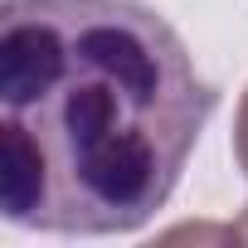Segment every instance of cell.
Returning a JSON list of instances; mask_svg holds the SVG:
<instances>
[{
	"instance_id": "6da1fadb",
	"label": "cell",
	"mask_w": 248,
	"mask_h": 248,
	"mask_svg": "<svg viewBox=\"0 0 248 248\" xmlns=\"http://www.w3.org/2000/svg\"><path fill=\"white\" fill-rule=\"evenodd\" d=\"M219 93L137 0L0 5V209L39 233H132L175 195Z\"/></svg>"
},
{
	"instance_id": "7a4b0ae2",
	"label": "cell",
	"mask_w": 248,
	"mask_h": 248,
	"mask_svg": "<svg viewBox=\"0 0 248 248\" xmlns=\"http://www.w3.org/2000/svg\"><path fill=\"white\" fill-rule=\"evenodd\" d=\"M233 156H238V170L248 175V88H243L238 112H233Z\"/></svg>"
},
{
	"instance_id": "3957f363",
	"label": "cell",
	"mask_w": 248,
	"mask_h": 248,
	"mask_svg": "<svg viewBox=\"0 0 248 248\" xmlns=\"http://www.w3.org/2000/svg\"><path fill=\"white\" fill-rule=\"evenodd\" d=\"M229 233H233V238H238V243H248V209H243V219H238V224H233V229H229Z\"/></svg>"
}]
</instances>
